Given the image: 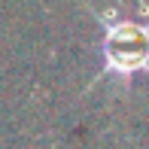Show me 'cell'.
<instances>
[{
	"label": "cell",
	"mask_w": 149,
	"mask_h": 149,
	"mask_svg": "<svg viewBox=\"0 0 149 149\" xmlns=\"http://www.w3.org/2000/svg\"><path fill=\"white\" fill-rule=\"evenodd\" d=\"M100 28V79L131 85L149 76V6L137 15H122L119 9L94 12Z\"/></svg>",
	"instance_id": "1"
}]
</instances>
